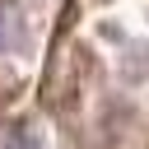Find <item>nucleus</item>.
Masks as SVG:
<instances>
[{"label": "nucleus", "mask_w": 149, "mask_h": 149, "mask_svg": "<svg viewBox=\"0 0 149 149\" xmlns=\"http://www.w3.org/2000/svg\"><path fill=\"white\" fill-rule=\"evenodd\" d=\"M0 149H47V144H42V135H37L33 121L9 116V121H0Z\"/></svg>", "instance_id": "f257e3e1"}, {"label": "nucleus", "mask_w": 149, "mask_h": 149, "mask_svg": "<svg viewBox=\"0 0 149 149\" xmlns=\"http://www.w3.org/2000/svg\"><path fill=\"white\" fill-rule=\"evenodd\" d=\"M19 33H23L19 5H14V0H0V51H9V47L19 42Z\"/></svg>", "instance_id": "f03ea898"}]
</instances>
